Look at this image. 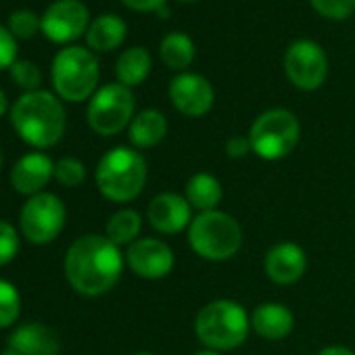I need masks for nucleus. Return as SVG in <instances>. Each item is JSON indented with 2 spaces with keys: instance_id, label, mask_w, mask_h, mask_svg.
<instances>
[{
  "instance_id": "nucleus-11",
  "label": "nucleus",
  "mask_w": 355,
  "mask_h": 355,
  "mask_svg": "<svg viewBox=\"0 0 355 355\" xmlns=\"http://www.w3.org/2000/svg\"><path fill=\"white\" fill-rule=\"evenodd\" d=\"M88 19V9L80 0H57L42 17V32L49 40L67 44L86 32Z\"/></svg>"
},
{
  "instance_id": "nucleus-32",
  "label": "nucleus",
  "mask_w": 355,
  "mask_h": 355,
  "mask_svg": "<svg viewBox=\"0 0 355 355\" xmlns=\"http://www.w3.org/2000/svg\"><path fill=\"white\" fill-rule=\"evenodd\" d=\"M251 140L249 136H232L228 142H226V153L230 159H243L251 153Z\"/></svg>"
},
{
  "instance_id": "nucleus-17",
  "label": "nucleus",
  "mask_w": 355,
  "mask_h": 355,
  "mask_svg": "<svg viewBox=\"0 0 355 355\" xmlns=\"http://www.w3.org/2000/svg\"><path fill=\"white\" fill-rule=\"evenodd\" d=\"M295 318L293 311L280 303H261L253 309L251 328L257 336L266 340H282L293 332Z\"/></svg>"
},
{
  "instance_id": "nucleus-4",
  "label": "nucleus",
  "mask_w": 355,
  "mask_h": 355,
  "mask_svg": "<svg viewBox=\"0 0 355 355\" xmlns=\"http://www.w3.org/2000/svg\"><path fill=\"white\" fill-rule=\"evenodd\" d=\"M146 161L144 157L128 146L111 148L103 155L96 167V187L103 197L113 203L134 201L146 184Z\"/></svg>"
},
{
  "instance_id": "nucleus-39",
  "label": "nucleus",
  "mask_w": 355,
  "mask_h": 355,
  "mask_svg": "<svg viewBox=\"0 0 355 355\" xmlns=\"http://www.w3.org/2000/svg\"><path fill=\"white\" fill-rule=\"evenodd\" d=\"M0 167H3V153H0Z\"/></svg>"
},
{
  "instance_id": "nucleus-3",
  "label": "nucleus",
  "mask_w": 355,
  "mask_h": 355,
  "mask_svg": "<svg viewBox=\"0 0 355 355\" xmlns=\"http://www.w3.org/2000/svg\"><path fill=\"white\" fill-rule=\"evenodd\" d=\"M251 330V315L232 299H216L199 309L195 318L197 338L211 351L241 347Z\"/></svg>"
},
{
  "instance_id": "nucleus-14",
  "label": "nucleus",
  "mask_w": 355,
  "mask_h": 355,
  "mask_svg": "<svg viewBox=\"0 0 355 355\" xmlns=\"http://www.w3.org/2000/svg\"><path fill=\"white\" fill-rule=\"evenodd\" d=\"M148 224L161 234H178L193 222V207L178 193H161L146 207Z\"/></svg>"
},
{
  "instance_id": "nucleus-7",
  "label": "nucleus",
  "mask_w": 355,
  "mask_h": 355,
  "mask_svg": "<svg viewBox=\"0 0 355 355\" xmlns=\"http://www.w3.org/2000/svg\"><path fill=\"white\" fill-rule=\"evenodd\" d=\"M301 138L299 119L286 109H270L261 113L249 132L253 153L263 161H280L288 157Z\"/></svg>"
},
{
  "instance_id": "nucleus-10",
  "label": "nucleus",
  "mask_w": 355,
  "mask_h": 355,
  "mask_svg": "<svg viewBox=\"0 0 355 355\" xmlns=\"http://www.w3.org/2000/svg\"><path fill=\"white\" fill-rule=\"evenodd\" d=\"M284 71L299 90H318L328 73L324 51L311 40H297L284 55Z\"/></svg>"
},
{
  "instance_id": "nucleus-27",
  "label": "nucleus",
  "mask_w": 355,
  "mask_h": 355,
  "mask_svg": "<svg viewBox=\"0 0 355 355\" xmlns=\"http://www.w3.org/2000/svg\"><path fill=\"white\" fill-rule=\"evenodd\" d=\"M9 30L17 38H32L38 30H42V19H38L30 9H19L9 17Z\"/></svg>"
},
{
  "instance_id": "nucleus-8",
  "label": "nucleus",
  "mask_w": 355,
  "mask_h": 355,
  "mask_svg": "<svg viewBox=\"0 0 355 355\" xmlns=\"http://www.w3.org/2000/svg\"><path fill=\"white\" fill-rule=\"evenodd\" d=\"M134 119V94L123 84H107L88 105V123L101 136L119 134Z\"/></svg>"
},
{
  "instance_id": "nucleus-2",
  "label": "nucleus",
  "mask_w": 355,
  "mask_h": 355,
  "mask_svg": "<svg viewBox=\"0 0 355 355\" xmlns=\"http://www.w3.org/2000/svg\"><path fill=\"white\" fill-rule=\"evenodd\" d=\"M11 121L21 140L36 148L55 146L65 134V109L46 90L24 94L11 109Z\"/></svg>"
},
{
  "instance_id": "nucleus-38",
  "label": "nucleus",
  "mask_w": 355,
  "mask_h": 355,
  "mask_svg": "<svg viewBox=\"0 0 355 355\" xmlns=\"http://www.w3.org/2000/svg\"><path fill=\"white\" fill-rule=\"evenodd\" d=\"M134 355H155V353H148V351H140V353H134Z\"/></svg>"
},
{
  "instance_id": "nucleus-37",
  "label": "nucleus",
  "mask_w": 355,
  "mask_h": 355,
  "mask_svg": "<svg viewBox=\"0 0 355 355\" xmlns=\"http://www.w3.org/2000/svg\"><path fill=\"white\" fill-rule=\"evenodd\" d=\"M3 355H21V353H17V351H13V349H7Z\"/></svg>"
},
{
  "instance_id": "nucleus-29",
  "label": "nucleus",
  "mask_w": 355,
  "mask_h": 355,
  "mask_svg": "<svg viewBox=\"0 0 355 355\" xmlns=\"http://www.w3.org/2000/svg\"><path fill=\"white\" fill-rule=\"evenodd\" d=\"M311 5L328 19H347L355 13V0H311Z\"/></svg>"
},
{
  "instance_id": "nucleus-34",
  "label": "nucleus",
  "mask_w": 355,
  "mask_h": 355,
  "mask_svg": "<svg viewBox=\"0 0 355 355\" xmlns=\"http://www.w3.org/2000/svg\"><path fill=\"white\" fill-rule=\"evenodd\" d=\"M318 355H355V351H351L349 347H340V345H330L324 347Z\"/></svg>"
},
{
  "instance_id": "nucleus-16",
  "label": "nucleus",
  "mask_w": 355,
  "mask_h": 355,
  "mask_svg": "<svg viewBox=\"0 0 355 355\" xmlns=\"http://www.w3.org/2000/svg\"><path fill=\"white\" fill-rule=\"evenodd\" d=\"M51 178H55V163L44 153L24 155L11 169V184L21 195H40Z\"/></svg>"
},
{
  "instance_id": "nucleus-9",
  "label": "nucleus",
  "mask_w": 355,
  "mask_h": 355,
  "mask_svg": "<svg viewBox=\"0 0 355 355\" xmlns=\"http://www.w3.org/2000/svg\"><path fill=\"white\" fill-rule=\"evenodd\" d=\"M65 205L53 193H40L32 197L19 216L24 236L34 245L53 243L65 226Z\"/></svg>"
},
{
  "instance_id": "nucleus-33",
  "label": "nucleus",
  "mask_w": 355,
  "mask_h": 355,
  "mask_svg": "<svg viewBox=\"0 0 355 355\" xmlns=\"http://www.w3.org/2000/svg\"><path fill=\"white\" fill-rule=\"evenodd\" d=\"M121 3L134 11H140V13H148V11H157V9H163V3L165 0H121Z\"/></svg>"
},
{
  "instance_id": "nucleus-28",
  "label": "nucleus",
  "mask_w": 355,
  "mask_h": 355,
  "mask_svg": "<svg viewBox=\"0 0 355 355\" xmlns=\"http://www.w3.org/2000/svg\"><path fill=\"white\" fill-rule=\"evenodd\" d=\"M11 76H13L15 84L28 92H36V88L42 82V73H40L38 65L32 61H15V65L11 67Z\"/></svg>"
},
{
  "instance_id": "nucleus-36",
  "label": "nucleus",
  "mask_w": 355,
  "mask_h": 355,
  "mask_svg": "<svg viewBox=\"0 0 355 355\" xmlns=\"http://www.w3.org/2000/svg\"><path fill=\"white\" fill-rule=\"evenodd\" d=\"M195 355H222L220 351H211V349H203V351H197Z\"/></svg>"
},
{
  "instance_id": "nucleus-25",
  "label": "nucleus",
  "mask_w": 355,
  "mask_h": 355,
  "mask_svg": "<svg viewBox=\"0 0 355 355\" xmlns=\"http://www.w3.org/2000/svg\"><path fill=\"white\" fill-rule=\"evenodd\" d=\"M21 311V297L15 284L0 280V328L11 326Z\"/></svg>"
},
{
  "instance_id": "nucleus-6",
  "label": "nucleus",
  "mask_w": 355,
  "mask_h": 355,
  "mask_svg": "<svg viewBox=\"0 0 355 355\" xmlns=\"http://www.w3.org/2000/svg\"><path fill=\"white\" fill-rule=\"evenodd\" d=\"M53 84L61 98L82 103L90 98L98 84V61L82 46H67L53 61Z\"/></svg>"
},
{
  "instance_id": "nucleus-26",
  "label": "nucleus",
  "mask_w": 355,
  "mask_h": 355,
  "mask_svg": "<svg viewBox=\"0 0 355 355\" xmlns=\"http://www.w3.org/2000/svg\"><path fill=\"white\" fill-rule=\"evenodd\" d=\"M55 180L61 187L76 189L86 180V165L80 159L73 157H63L61 161L55 163Z\"/></svg>"
},
{
  "instance_id": "nucleus-18",
  "label": "nucleus",
  "mask_w": 355,
  "mask_h": 355,
  "mask_svg": "<svg viewBox=\"0 0 355 355\" xmlns=\"http://www.w3.org/2000/svg\"><path fill=\"white\" fill-rule=\"evenodd\" d=\"M9 345L21 355H59L61 343L53 328L44 324H26L19 326L11 336Z\"/></svg>"
},
{
  "instance_id": "nucleus-12",
  "label": "nucleus",
  "mask_w": 355,
  "mask_h": 355,
  "mask_svg": "<svg viewBox=\"0 0 355 355\" xmlns=\"http://www.w3.org/2000/svg\"><path fill=\"white\" fill-rule=\"evenodd\" d=\"M125 261L136 276L146 280H159L173 270L175 257L167 243L159 239H138L128 247Z\"/></svg>"
},
{
  "instance_id": "nucleus-5",
  "label": "nucleus",
  "mask_w": 355,
  "mask_h": 355,
  "mask_svg": "<svg viewBox=\"0 0 355 355\" xmlns=\"http://www.w3.org/2000/svg\"><path fill=\"white\" fill-rule=\"evenodd\" d=\"M189 243L199 257L209 261H226L241 251L243 228L222 209L205 211L193 218L189 226Z\"/></svg>"
},
{
  "instance_id": "nucleus-35",
  "label": "nucleus",
  "mask_w": 355,
  "mask_h": 355,
  "mask_svg": "<svg viewBox=\"0 0 355 355\" xmlns=\"http://www.w3.org/2000/svg\"><path fill=\"white\" fill-rule=\"evenodd\" d=\"M7 107H9V101H7L5 92L0 90V117H3V115L7 113Z\"/></svg>"
},
{
  "instance_id": "nucleus-30",
  "label": "nucleus",
  "mask_w": 355,
  "mask_h": 355,
  "mask_svg": "<svg viewBox=\"0 0 355 355\" xmlns=\"http://www.w3.org/2000/svg\"><path fill=\"white\" fill-rule=\"evenodd\" d=\"M19 251V236L15 228L7 222H0V266H7L15 259Z\"/></svg>"
},
{
  "instance_id": "nucleus-13",
  "label": "nucleus",
  "mask_w": 355,
  "mask_h": 355,
  "mask_svg": "<svg viewBox=\"0 0 355 355\" xmlns=\"http://www.w3.org/2000/svg\"><path fill=\"white\" fill-rule=\"evenodd\" d=\"M169 98L182 115L201 117L214 107V88L199 73H180L169 84Z\"/></svg>"
},
{
  "instance_id": "nucleus-19",
  "label": "nucleus",
  "mask_w": 355,
  "mask_h": 355,
  "mask_svg": "<svg viewBox=\"0 0 355 355\" xmlns=\"http://www.w3.org/2000/svg\"><path fill=\"white\" fill-rule=\"evenodd\" d=\"M167 134V119L157 109L140 111L130 123V142L136 148L157 146Z\"/></svg>"
},
{
  "instance_id": "nucleus-23",
  "label": "nucleus",
  "mask_w": 355,
  "mask_h": 355,
  "mask_svg": "<svg viewBox=\"0 0 355 355\" xmlns=\"http://www.w3.org/2000/svg\"><path fill=\"white\" fill-rule=\"evenodd\" d=\"M140 228H142V218L138 211L134 209H119L115 211L109 222H107V228H105V236L121 247V245H132L138 241V234H140Z\"/></svg>"
},
{
  "instance_id": "nucleus-40",
  "label": "nucleus",
  "mask_w": 355,
  "mask_h": 355,
  "mask_svg": "<svg viewBox=\"0 0 355 355\" xmlns=\"http://www.w3.org/2000/svg\"><path fill=\"white\" fill-rule=\"evenodd\" d=\"M180 3H193V0H180Z\"/></svg>"
},
{
  "instance_id": "nucleus-24",
  "label": "nucleus",
  "mask_w": 355,
  "mask_h": 355,
  "mask_svg": "<svg viewBox=\"0 0 355 355\" xmlns=\"http://www.w3.org/2000/svg\"><path fill=\"white\" fill-rule=\"evenodd\" d=\"M161 59L169 69L182 71L187 69L195 59V46L193 40L184 34H169L161 42Z\"/></svg>"
},
{
  "instance_id": "nucleus-15",
  "label": "nucleus",
  "mask_w": 355,
  "mask_h": 355,
  "mask_svg": "<svg viewBox=\"0 0 355 355\" xmlns=\"http://www.w3.org/2000/svg\"><path fill=\"white\" fill-rule=\"evenodd\" d=\"M263 270L272 282L288 286L303 278L307 270V255L295 243H278L266 253Z\"/></svg>"
},
{
  "instance_id": "nucleus-1",
  "label": "nucleus",
  "mask_w": 355,
  "mask_h": 355,
  "mask_svg": "<svg viewBox=\"0 0 355 355\" xmlns=\"http://www.w3.org/2000/svg\"><path fill=\"white\" fill-rule=\"evenodd\" d=\"M123 270V255L107 236L86 234L65 255V276L73 291L86 297L109 293Z\"/></svg>"
},
{
  "instance_id": "nucleus-22",
  "label": "nucleus",
  "mask_w": 355,
  "mask_h": 355,
  "mask_svg": "<svg viewBox=\"0 0 355 355\" xmlns=\"http://www.w3.org/2000/svg\"><path fill=\"white\" fill-rule=\"evenodd\" d=\"M148 71H150V55L140 46L128 49L117 59V65H115V73H117L119 84H123L128 88L142 84L146 80Z\"/></svg>"
},
{
  "instance_id": "nucleus-21",
  "label": "nucleus",
  "mask_w": 355,
  "mask_h": 355,
  "mask_svg": "<svg viewBox=\"0 0 355 355\" xmlns=\"http://www.w3.org/2000/svg\"><path fill=\"white\" fill-rule=\"evenodd\" d=\"M88 46L101 53L117 49L125 40V24L115 15H103L88 28Z\"/></svg>"
},
{
  "instance_id": "nucleus-31",
  "label": "nucleus",
  "mask_w": 355,
  "mask_h": 355,
  "mask_svg": "<svg viewBox=\"0 0 355 355\" xmlns=\"http://www.w3.org/2000/svg\"><path fill=\"white\" fill-rule=\"evenodd\" d=\"M17 57V42L9 28L0 26V69H9L15 65Z\"/></svg>"
},
{
  "instance_id": "nucleus-20",
  "label": "nucleus",
  "mask_w": 355,
  "mask_h": 355,
  "mask_svg": "<svg viewBox=\"0 0 355 355\" xmlns=\"http://www.w3.org/2000/svg\"><path fill=\"white\" fill-rule=\"evenodd\" d=\"M222 184L216 175L211 173H195L191 180L187 182V191H184V197L187 201L191 203L193 209H197L199 214H205V211H214L218 209L220 201H222Z\"/></svg>"
}]
</instances>
